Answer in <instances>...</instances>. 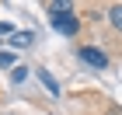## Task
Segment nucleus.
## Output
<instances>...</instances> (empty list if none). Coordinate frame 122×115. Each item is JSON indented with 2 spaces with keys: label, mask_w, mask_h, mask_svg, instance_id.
Instances as JSON below:
<instances>
[{
  "label": "nucleus",
  "mask_w": 122,
  "mask_h": 115,
  "mask_svg": "<svg viewBox=\"0 0 122 115\" xmlns=\"http://www.w3.org/2000/svg\"><path fill=\"white\" fill-rule=\"evenodd\" d=\"M0 35H14V25L10 21H0Z\"/></svg>",
  "instance_id": "nucleus-9"
},
{
  "label": "nucleus",
  "mask_w": 122,
  "mask_h": 115,
  "mask_svg": "<svg viewBox=\"0 0 122 115\" xmlns=\"http://www.w3.org/2000/svg\"><path fill=\"white\" fill-rule=\"evenodd\" d=\"M31 42H35L31 31H14V35H10V45H14V49H28Z\"/></svg>",
  "instance_id": "nucleus-5"
},
{
  "label": "nucleus",
  "mask_w": 122,
  "mask_h": 115,
  "mask_svg": "<svg viewBox=\"0 0 122 115\" xmlns=\"http://www.w3.org/2000/svg\"><path fill=\"white\" fill-rule=\"evenodd\" d=\"M108 21H112V28L122 35V4H115V7L108 10Z\"/></svg>",
  "instance_id": "nucleus-6"
},
{
  "label": "nucleus",
  "mask_w": 122,
  "mask_h": 115,
  "mask_svg": "<svg viewBox=\"0 0 122 115\" xmlns=\"http://www.w3.org/2000/svg\"><path fill=\"white\" fill-rule=\"evenodd\" d=\"M77 56H80V63H84V66H91V70H108V56H105L98 45H80V52H77Z\"/></svg>",
  "instance_id": "nucleus-1"
},
{
  "label": "nucleus",
  "mask_w": 122,
  "mask_h": 115,
  "mask_svg": "<svg viewBox=\"0 0 122 115\" xmlns=\"http://www.w3.org/2000/svg\"><path fill=\"white\" fill-rule=\"evenodd\" d=\"M52 18V28L59 31V35H66V38H73L77 31H80V21L73 18V14H49Z\"/></svg>",
  "instance_id": "nucleus-2"
},
{
  "label": "nucleus",
  "mask_w": 122,
  "mask_h": 115,
  "mask_svg": "<svg viewBox=\"0 0 122 115\" xmlns=\"http://www.w3.org/2000/svg\"><path fill=\"white\" fill-rule=\"evenodd\" d=\"M25 77H28V66H14L10 70V84H25Z\"/></svg>",
  "instance_id": "nucleus-7"
},
{
  "label": "nucleus",
  "mask_w": 122,
  "mask_h": 115,
  "mask_svg": "<svg viewBox=\"0 0 122 115\" xmlns=\"http://www.w3.org/2000/svg\"><path fill=\"white\" fill-rule=\"evenodd\" d=\"M46 10L49 14H73V4H70V0H49Z\"/></svg>",
  "instance_id": "nucleus-4"
},
{
  "label": "nucleus",
  "mask_w": 122,
  "mask_h": 115,
  "mask_svg": "<svg viewBox=\"0 0 122 115\" xmlns=\"http://www.w3.org/2000/svg\"><path fill=\"white\" fill-rule=\"evenodd\" d=\"M38 80H42V87H46L52 98H59V84H56V77L49 73V70H38Z\"/></svg>",
  "instance_id": "nucleus-3"
},
{
  "label": "nucleus",
  "mask_w": 122,
  "mask_h": 115,
  "mask_svg": "<svg viewBox=\"0 0 122 115\" xmlns=\"http://www.w3.org/2000/svg\"><path fill=\"white\" fill-rule=\"evenodd\" d=\"M0 66H18L14 63V52H0Z\"/></svg>",
  "instance_id": "nucleus-8"
}]
</instances>
